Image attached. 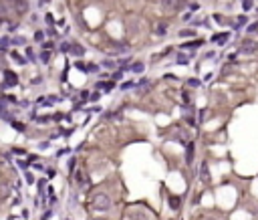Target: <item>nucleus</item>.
Listing matches in <instances>:
<instances>
[{"label": "nucleus", "instance_id": "nucleus-1", "mask_svg": "<svg viewBox=\"0 0 258 220\" xmlns=\"http://www.w3.org/2000/svg\"><path fill=\"white\" fill-rule=\"evenodd\" d=\"M109 206H111V198L107 194H95L93 196V208L95 210L103 212V210H109Z\"/></svg>", "mask_w": 258, "mask_h": 220}, {"label": "nucleus", "instance_id": "nucleus-2", "mask_svg": "<svg viewBox=\"0 0 258 220\" xmlns=\"http://www.w3.org/2000/svg\"><path fill=\"white\" fill-rule=\"evenodd\" d=\"M179 8H181V0H161L163 12H177Z\"/></svg>", "mask_w": 258, "mask_h": 220}, {"label": "nucleus", "instance_id": "nucleus-3", "mask_svg": "<svg viewBox=\"0 0 258 220\" xmlns=\"http://www.w3.org/2000/svg\"><path fill=\"white\" fill-rule=\"evenodd\" d=\"M12 4H14L16 12H20V14H24V12L28 10V2H26V0H12Z\"/></svg>", "mask_w": 258, "mask_h": 220}, {"label": "nucleus", "instance_id": "nucleus-4", "mask_svg": "<svg viewBox=\"0 0 258 220\" xmlns=\"http://www.w3.org/2000/svg\"><path fill=\"white\" fill-rule=\"evenodd\" d=\"M200 180H202V182H206V184L210 182V172H208V164H206V162H204V164H202V168H200Z\"/></svg>", "mask_w": 258, "mask_h": 220}, {"label": "nucleus", "instance_id": "nucleus-5", "mask_svg": "<svg viewBox=\"0 0 258 220\" xmlns=\"http://www.w3.org/2000/svg\"><path fill=\"white\" fill-rule=\"evenodd\" d=\"M71 55H75V57H83L85 55V46H81V44H71V51H69Z\"/></svg>", "mask_w": 258, "mask_h": 220}, {"label": "nucleus", "instance_id": "nucleus-6", "mask_svg": "<svg viewBox=\"0 0 258 220\" xmlns=\"http://www.w3.org/2000/svg\"><path fill=\"white\" fill-rule=\"evenodd\" d=\"M4 77H6V81H8V85H16V83H18V77H16L14 73H10V71H4Z\"/></svg>", "mask_w": 258, "mask_h": 220}, {"label": "nucleus", "instance_id": "nucleus-7", "mask_svg": "<svg viewBox=\"0 0 258 220\" xmlns=\"http://www.w3.org/2000/svg\"><path fill=\"white\" fill-rule=\"evenodd\" d=\"M228 37H230L228 33H222V35H216L214 39H212V41H214V43H218V44H224L226 41H228Z\"/></svg>", "mask_w": 258, "mask_h": 220}, {"label": "nucleus", "instance_id": "nucleus-8", "mask_svg": "<svg viewBox=\"0 0 258 220\" xmlns=\"http://www.w3.org/2000/svg\"><path fill=\"white\" fill-rule=\"evenodd\" d=\"M10 57H12V61H14V63H18V65H26V59H24V57H20L16 51H14V53H10Z\"/></svg>", "mask_w": 258, "mask_h": 220}, {"label": "nucleus", "instance_id": "nucleus-9", "mask_svg": "<svg viewBox=\"0 0 258 220\" xmlns=\"http://www.w3.org/2000/svg\"><path fill=\"white\" fill-rule=\"evenodd\" d=\"M192 160H194V143H188V152H186V162H188V164H192Z\"/></svg>", "mask_w": 258, "mask_h": 220}, {"label": "nucleus", "instance_id": "nucleus-10", "mask_svg": "<svg viewBox=\"0 0 258 220\" xmlns=\"http://www.w3.org/2000/svg\"><path fill=\"white\" fill-rule=\"evenodd\" d=\"M131 71H133V73H143V63H139V61L133 63V65H131Z\"/></svg>", "mask_w": 258, "mask_h": 220}, {"label": "nucleus", "instance_id": "nucleus-11", "mask_svg": "<svg viewBox=\"0 0 258 220\" xmlns=\"http://www.w3.org/2000/svg\"><path fill=\"white\" fill-rule=\"evenodd\" d=\"M8 44H10V39H8V37H2V39H0V51H6Z\"/></svg>", "mask_w": 258, "mask_h": 220}, {"label": "nucleus", "instance_id": "nucleus-12", "mask_svg": "<svg viewBox=\"0 0 258 220\" xmlns=\"http://www.w3.org/2000/svg\"><path fill=\"white\" fill-rule=\"evenodd\" d=\"M97 87H101L103 91H105V93H109V91H111V89L115 87V85H113V81H111V83H99Z\"/></svg>", "mask_w": 258, "mask_h": 220}, {"label": "nucleus", "instance_id": "nucleus-13", "mask_svg": "<svg viewBox=\"0 0 258 220\" xmlns=\"http://www.w3.org/2000/svg\"><path fill=\"white\" fill-rule=\"evenodd\" d=\"M41 61H43L44 65L50 61V51H43V53H41Z\"/></svg>", "mask_w": 258, "mask_h": 220}, {"label": "nucleus", "instance_id": "nucleus-14", "mask_svg": "<svg viewBox=\"0 0 258 220\" xmlns=\"http://www.w3.org/2000/svg\"><path fill=\"white\" fill-rule=\"evenodd\" d=\"M77 182H79V184H83V186L87 184V176H85V172H77Z\"/></svg>", "mask_w": 258, "mask_h": 220}, {"label": "nucleus", "instance_id": "nucleus-15", "mask_svg": "<svg viewBox=\"0 0 258 220\" xmlns=\"http://www.w3.org/2000/svg\"><path fill=\"white\" fill-rule=\"evenodd\" d=\"M170 206H172L173 210H177L179 208V198H170Z\"/></svg>", "mask_w": 258, "mask_h": 220}, {"label": "nucleus", "instance_id": "nucleus-16", "mask_svg": "<svg viewBox=\"0 0 258 220\" xmlns=\"http://www.w3.org/2000/svg\"><path fill=\"white\" fill-rule=\"evenodd\" d=\"M12 43L16 44V46H20V44H26V39L24 37H16V39H12Z\"/></svg>", "mask_w": 258, "mask_h": 220}, {"label": "nucleus", "instance_id": "nucleus-17", "mask_svg": "<svg viewBox=\"0 0 258 220\" xmlns=\"http://www.w3.org/2000/svg\"><path fill=\"white\" fill-rule=\"evenodd\" d=\"M252 6H254V0H244V6L242 8L248 12V10H252Z\"/></svg>", "mask_w": 258, "mask_h": 220}, {"label": "nucleus", "instance_id": "nucleus-18", "mask_svg": "<svg viewBox=\"0 0 258 220\" xmlns=\"http://www.w3.org/2000/svg\"><path fill=\"white\" fill-rule=\"evenodd\" d=\"M34 41H39V43H43L44 41V33L43 30H37V33H34Z\"/></svg>", "mask_w": 258, "mask_h": 220}, {"label": "nucleus", "instance_id": "nucleus-19", "mask_svg": "<svg viewBox=\"0 0 258 220\" xmlns=\"http://www.w3.org/2000/svg\"><path fill=\"white\" fill-rule=\"evenodd\" d=\"M37 57H34V53H32V48H26V61H34Z\"/></svg>", "mask_w": 258, "mask_h": 220}, {"label": "nucleus", "instance_id": "nucleus-20", "mask_svg": "<svg viewBox=\"0 0 258 220\" xmlns=\"http://www.w3.org/2000/svg\"><path fill=\"white\" fill-rule=\"evenodd\" d=\"M254 48H256V44L254 43H246L244 46H242V51H254Z\"/></svg>", "mask_w": 258, "mask_h": 220}, {"label": "nucleus", "instance_id": "nucleus-21", "mask_svg": "<svg viewBox=\"0 0 258 220\" xmlns=\"http://www.w3.org/2000/svg\"><path fill=\"white\" fill-rule=\"evenodd\" d=\"M6 12H8V8H6V4H4V2L0 0V16H4Z\"/></svg>", "mask_w": 258, "mask_h": 220}, {"label": "nucleus", "instance_id": "nucleus-22", "mask_svg": "<svg viewBox=\"0 0 258 220\" xmlns=\"http://www.w3.org/2000/svg\"><path fill=\"white\" fill-rule=\"evenodd\" d=\"M95 71H99L97 65H87V73H95Z\"/></svg>", "mask_w": 258, "mask_h": 220}, {"label": "nucleus", "instance_id": "nucleus-23", "mask_svg": "<svg viewBox=\"0 0 258 220\" xmlns=\"http://www.w3.org/2000/svg\"><path fill=\"white\" fill-rule=\"evenodd\" d=\"M188 85H190V87H200V81H198V79H190Z\"/></svg>", "mask_w": 258, "mask_h": 220}, {"label": "nucleus", "instance_id": "nucleus-24", "mask_svg": "<svg viewBox=\"0 0 258 220\" xmlns=\"http://www.w3.org/2000/svg\"><path fill=\"white\" fill-rule=\"evenodd\" d=\"M133 85H135L133 81H125V83L121 85V89H123V91H127V89H129V87H133Z\"/></svg>", "mask_w": 258, "mask_h": 220}, {"label": "nucleus", "instance_id": "nucleus-25", "mask_svg": "<svg viewBox=\"0 0 258 220\" xmlns=\"http://www.w3.org/2000/svg\"><path fill=\"white\" fill-rule=\"evenodd\" d=\"M61 51H63V53H69V51H71V44H69V43H63V44H61Z\"/></svg>", "mask_w": 258, "mask_h": 220}, {"label": "nucleus", "instance_id": "nucleus-26", "mask_svg": "<svg viewBox=\"0 0 258 220\" xmlns=\"http://www.w3.org/2000/svg\"><path fill=\"white\" fill-rule=\"evenodd\" d=\"M75 65H77V69H81V71H85V73H87V65H85V63H81V61H77Z\"/></svg>", "mask_w": 258, "mask_h": 220}, {"label": "nucleus", "instance_id": "nucleus-27", "mask_svg": "<svg viewBox=\"0 0 258 220\" xmlns=\"http://www.w3.org/2000/svg\"><path fill=\"white\" fill-rule=\"evenodd\" d=\"M179 37H194V30H181Z\"/></svg>", "mask_w": 258, "mask_h": 220}, {"label": "nucleus", "instance_id": "nucleus-28", "mask_svg": "<svg viewBox=\"0 0 258 220\" xmlns=\"http://www.w3.org/2000/svg\"><path fill=\"white\" fill-rule=\"evenodd\" d=\"M177 63H179V65H186V63H188V57L179 55V57H177Z\"/></svg>", "mask_w": 258, "mask_h": 220}, {"label": "nucleus", "instance_id": "nucleus-29", "mask_svg": "<svg viewBox=\"0 0 258 220\" xmlns=\"http://www.w3.org/2000/svg\"><path fill=\"white\" fill-rule=\"evenodd\" d=\"M12 127H16L18 131H22V129H24V125H22V123H16V121H12Z\"/></svg>", "mask_w": 258, "mask_h": 220}, {"label": "nucleus", "instance_id": "nucleus-30", "mask_svg": "<svg viewBox=\"0 0 258 220\" xmlns=\"http://www.w3.org/2000/svg\"><path fill=\"white\" fill-rule=\"evenodd\" d=\"M157 33L163 35V33H166V24H159V26H157Z\"/></svg>", "mask_w": 258, "mask_h": 220}, {"label": "nucleus", "instance_id": "nucleus-31", "mask_svg": "<svg viewBox=\"0 0 258 220\" xmlns=\"http://www.w3.org/2000/svg\"><path fill=\"white\" fill-rule=\"evenodd\" d=\"M44 174H46L48 178H52L54 176V170H46V168H44Z\"/></svg>", "mask_w": 258, "mask_h": 220}, {"label": "nucleus", "instance_id": "nucleus-32", "mask_svg": "<svg viewBox=\"0 0 258 220\" xmlns=\"http://www.w3.org/2000/svg\"><path fill=\"white\" fill-rule=\"evenodd\" d=\"M26 182H28V184H34V178H32V174H26Z\"/></svg>", "mask_w": 258, "mask_h": 220}, {"label": "nucleus", "instance_id": "nucleus-33", "mask_svg": "<svg viewBox=\"0 0 258 220\" xmlns=\"http://www.w3.org/2000/svg\"><path fill=\"white\" fill-rule=\"evenodd\" d=\"M198 8H200V4H196V2H194V4H190V10H194V12H196Z\"/></svg>", "mask_w": 258, "mask_h": 220}, {"label": "nucleus", "instance_id": "nucleus-34", "mask_svg": "<svg viewBox=\"0 0 258 220\" xmlns=\"http://www.w3.org/2000/svg\"><path fill=\"white\" fill-rule=\"evenodd\" d=\"M18 166H20L22 170H26V166H28V164H26V162H22V160H18Z\"/></svg>", "mask_w": 258, "mask_h": 220}, {"label": "nucleus", "instance_id": "nucleus-35", "mask_svg": "<svg viewBox=\"0 0 258 220\" xmlns=\"http://www.w3.org/2000/svg\"><path fill=\"white\" fill-rule=\"evenodd\" d=\"M256 28H258V24H250V26H248V33H254Z\"/></svg>", "mask_w": 258, "mask_h": 220}, {"label": "nucleus", "instance_id": "nucleus-36", "mask_svg": "<svg viewBox=\"0 0 258 220\" xmlns=\"http://www.w3.org/2000/svg\"><path fill=\"white\" fill-rule=\"evenodd\" d=\"M46 22H48V24H52V14H50V12L46 14Z\"/></svg>", "mask_w": 258, "mask_h": 220}, {"label": "nucleus", "instance_id": "nucleus-37", "mask_svg": "<svg viewBox=\"0 0 258 220\" xmlns=\"http://www.w3.org/2000/svg\"><path fill=\"white\" fill-rule=\"evenodd\" d=\"M0 24H2V22H0Z\"/></svg>", "mask_w": 258, "mask_h": 220}]
</instances>
